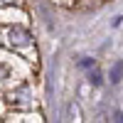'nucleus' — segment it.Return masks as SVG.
I'll list each match as a JSON object with an SVG mask.
<instances>
[{
  "mask_svg": "<svg viewBox=\"0 0 123 123\" xmlns=\"http://www.w3.org/2000/svg\"><path fill=\"white\" fill-rule=\"evenodd\" d=\"M121 79H123V62H116V67L111 69V81H113V84H118Z\"/></svg>",
  "mask_w": 123,
  "mask_h": 123,
  "instance_id": "nucleus-1",
  "label": "nucleus"
},
{
  "mask_svg": "<svg viewBox=\"0 0 123 123\" xmlns=\"http://www.w3.org/2000/svg\"><path fill=\"white\" fill-rule=\"evenodd\" d=\"M10 37H12V42H20V44H25L27 39H30L27 32H10Z\"/></svg>",
  "mask_w": 123,
  "mask_h": 123,
  "instance_id": "nucleus-2",
  "label": "nucleus"
},
{
  "mask_svg": "<svg viewBox=\"0 0 123 123\" xmlns=\"http://www.w3.org/2000/svg\"><path fill=\"white\" fill-rule=\"evenodd\" d=\"M0 3H12V0H0Z\"/></svg>",
  "mask_w": 123,
  "mask_h": 123,
  "instance_id": "nucleus-5",
  "label": "nucleus"
},
{
  "mask_svg": "<svg viewBox=\"0 0 123 123\" xmlns=\"http://www.w3.org/2000/svg\"><path fill=\"white\" fill-rule=\"evenodd\" d=\"M89 81H91L94 86H98V84H101V71L94 69V71H91V76H89Z\"/></svg>",
  "mask_w": 123,
  "mask_h": 123,
  "instance_id": "nucleus-3",
  "label": "nucleus"
},
{
  "mask_svg": "<svg viewBox=\"0 0 123 123\" xmlns=\"http://www.w3.org/2000/svg\"><path fill=\"white\" fill-rule=\"evenodd\" d=\"M116 121H121V123H123V113H118V116H116Z\"/></svg>",
  "mask_w": 123,
  "mask_h": 123,
  "instance_id": "nucleus-4",
  "label": "nucleus"
}]
</instances>
